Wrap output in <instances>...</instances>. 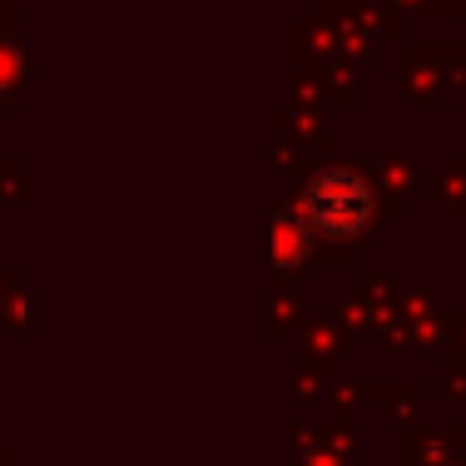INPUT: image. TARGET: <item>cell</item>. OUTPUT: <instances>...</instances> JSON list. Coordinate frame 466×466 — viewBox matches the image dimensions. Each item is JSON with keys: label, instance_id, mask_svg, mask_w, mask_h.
<instances>
[{"label": "cell", "instance_id": "6da1fadb", "mask_svg": "<svg viewBox=\"0 0 466 466\" xmlns=\"http://www.w3.org/2000/svg\"><path fill=\"white\" fill-rule=\"evenodd\" d=\"M298 214L308 218V228L323 243H348L362 238L377 218V188L368 174L348 169V164H332V169L313 174L308 188L298 194Z\"/></svg>", "mask_w": 466, "mask_h": 466}, {"label": "cell", "instance_id": "7a4b0ae2", "mask_svg": "<svg viewBox=\"0 0 466 466\" xmlns=\"http://www.w3.org/2000/svg\"><path fill=\"white\" fill-rule=\"evenodd\" d=\"M318 233L308 228V218L298 208H283V214L268 218V263L279 273H298L308 258H313Z\"/></svg>", "mask_w": 466, "mask_h": 466}]
</instances>
